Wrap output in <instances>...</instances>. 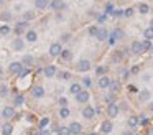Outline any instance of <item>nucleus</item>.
I'll list each match as a JSON object with an SVG mask.
<instances>
[{
  "label": "nucleus",
  "instance_id": "nucleus-48",
  "mask_svg": "<svg viewBox=\"0 0 153 135\" xmlns=\"http://www.w3.org/2000/svg\"><path fill=\"white\" fill-rule=\"evenodd\" d=\"M82 82H84V86H87V87H89V86L92 84V81H91V78H82Z\"/></svg>",
  "mask_w": 153,
  "mask_h": 135
},
{
  "label": "nucleus",
  "instance_id": "nucleus-9",
  "mask_svg": "<svg viewBox=\"0 0 153 135\" xmlns=\"http://www.w3.org/2000/svg\"><path fill=\"white\" fill-rule=\"evenodd\" d=\"M96 38L99 40V41H105V40L109 38V31H107L105 28H97V33H96Z\"/></svg>",
  "mask_w": 153,
  "mask_h": 135
},
{
  "label": "nucleus",
  "instance_id": "nucleus-37",
  "mask_svg": "<svg viewBox=\"0 0 153 135\" xmlns=\"http://www.w3.org/2000/svg\"><path fill=\"white\" fill-rule=\"evenodd\" d=\"M107 71H109V68H107V66H99V68L96 69V72H97L99 76H104Z\"/></svg>",
  "mask_w": 153,
  "mask_h": 135
},
{
  "label": "nucleus",
  "instance_id": "nucleus-6",
  "mask_svg": "<svg viewBox=\"0 0 153 135\" xmlns=\"http://www.w3.org/2000/svg\"><path fill=\"white\" fill-rule=\"evenodd\" d=\"M89 97H91V94L87 91H79L76 94V101L79 102V104H84V102H87L89 101Z\"/></svg>",
  "mask_w": 153,
  "mask_h": 135
},
{
  "label": "nucleus",
  "instance_id": "nucleus-50",
  "mask_svg": "<svg viewBox=\"0 0 153 135\" xmlns=\"http://www.w3.org/2000/svg\"><path fill=\"white\" fill-rule=\"evenodd\" d=\"M148 124V119H142V120H138V125H146Z\"/></svg>",
  "mask_w": 153,
  "mask_h": 135
},
{
  "label": "nucleus",
  "instance_id": "nucleus-46",
  "mask_svg": "<svg viewBox=\"0 0 153 135\" xmlns=\"http://www.w3.org/2000/svg\"><path fill=\"white\" fill-rule=\"evenodd\" d=\"M96 33H97V26H91V28H89V35L91 36H96Z\"/></svg>",
  "mask_w": 153,
  "mask_h": 135
},
{
  "label": "nucleus",
  "instance_id": "nucleus-40",
  "mask_svg": "<svg viewBox=\"0 0 153 135\" xmlns=\"http://www.w3.org/2000/svg\"><path fill=\"white\" fill-rule=\"evenodd\" d=\"M48 124H50V119H48V117H43V119L40 120V124H38V125H40V128H45Z\"/></svg>",
  "mask_w": 153,
  "mask_h": 135
},
{
  "label": "nucleus",
  "instance_id": "nucleus-18",
  "mask_svg": "<svg viewBox=\"0 0 153 135\" xmlns=\"http://www.w3.org/2000/svg\"><path fill=\"white\" fill-rule=\"evenodd\" d=\"M50 5V0H35V8L36 10H45Z\"/></svg>",
  "mask_w": 153,
  "mask_h": 135
},
{
  "label": "nucleus",
  "instance_id": "nucleus-59",
  "mask_svg": "<svg viewBox=\"0 0 153 135\" xmlns=\"http://www.w3.org/2000/svg\"><path fill=\"white\" fill-rule=\"evenodd\" d=\"M150 109H152V110H153V104H152V105H150Z\"/></svg>",
  "mask_w": 153,
  "mask_h": 135
},
{
  "label": "nucleus",
  "instance_id": "nucleus-29",
  "mask_svg": "<svg viewBox=\"0 0 153 135\" xmlns=\"http://www.w3.org/2000/svg\"><path fill=\"white\" fill-rule=\"evenodd\" d=\"M8 92H10V89H8V86L5 84H0V97H7Z\"/></svg>",
  "mask_w": 153,
  "mask_h": 135
},
{
  "label": "nucleus",
  "instance_id": "nucleus-12",
  "mask_svg": "<svg viewBox=\"0 0 153 135\" xmlns=\"http://www.w3.org/2000/svg\"><path fill=\"white\" fill-rule=\"evenodd\" d=\"M130 51H132L133 54H140V53H143V49H142V43H140L138 40H135V41L132 43V46H130Z\"/></svg>",
  "mask_w": 153,
  "mask_h": 135
},
{
  "label": "nucleus",
  "instance_id": "nucleus-23",
  "mask_svg": "<svg viewBox=\"0 0 153 135\" xmlns=\"http://www.w3.org/2000/svg\"><path fill=\"white\" fill-rule=\"evenodd\" d=\"M150 91H146V89H143V91H140V94H138V99H140V102H146L150 99Z\"/></svg>",
  "mask_w": 153,
  "mask_h": 135
},
{
  "label": "nucleus",
  "instance_id": "nucleus-53",
  "mask_svg": "<svg viewBox=\"0 0 153 135\" xmlns=\"http://www.w3.org/2000/svg\"><path fill=\"white\" fill-rule=\"evenodd\" d=\"M122 74L125 76V78H128V76H130V71H122Z\"/></svg>",
  "mask_w": 153,
  "mask_h": 135
},
{
  "label": "nucleus",
  "instance_id": "nucleus-20",
  "mask_svg": "<svg viewBox=\"0 0 153 135\" xmlns=\"http://www.w3.org/2000/svg\"><path fill=\"white\" fill-rule=\"evenodd\" d=\"M36 18V13L33 12V10H27V12H23V20L25 22H31V20Z\"/></svg>",
  "mask_w": 153,
  "mask_h": 135
},
{
  "label": "nucleus",
  "instance_id": "nucleus-33",
  "mask_svg": "<svg viewBox=\"0 0 153 135\" xmlns=\"http://www.w3.org/2000/svg\"><path fill=\"white\" fill-rule=\"evenodd\" d=\"M10 31H12V28L8 25H2V26H0V35L7 36V35H10Z\"/></svg>",
  "mask_w": 153,
  "mask_h": 135
},
{
  "label": "nucleus",
  "instance_id": "nucleus-7",
  "mask_svg": "<svg viewBox=\"0 0 153 135\" xmlns=\"http://www.w3.org/2000/svg\"><path fill=\"white\" fill-rule=\"evenodd\" d=\"M12 48H13L15 51H23L25 49V41L22 38H15L13 41H12Z\"/></svg>",
  "mask_w": 153,
  "mask_h": 135
},
{
  "label": "nucleus",
  "instance_id": "nucleus-57",
  "mask_svg": "<svg viewBox=\"0 0 153 135\" xmlns=\"http://www.w3.org/2000/svg\"><path fill=\"white\" fill-rule=\"evenodd\" d=\"M150 53H153V46H152V48H150Z\"/></svg>",
  "mask_w": 153,
  "mask_h": 135
},
{
  "label": "nucleus",
  "instance_id": "nucleus-22",
  "mask_svg": "<svg viewBox=\"0 0 153 135\" xmlns=\"http://www.w3.org/2000/svg\"><path fill=\"white\" fill-rule=\"evenodd\" d=\"M35 63V58L33 56H30V54H25L23 58H22V64L23 66H31Z\"/></svg>",
  "mask_w": 153,
  "mask_h": 135
},
{
  "label": "nucleus",
  "instance_id": "nucleus-19",
  "mask_svg": "<svg viewBox=\"0 0 153 135\" xmlns=\"http://www.w3.org/2000/svg\"><path fill=\"white\" fill-rule=\"evenodd\" d=\"M114 128V125H112V122L110 120H105V122H102V125H100V130L104 132V134H109L110 130Z\"/></svg>",
  "mask_w": 153,
  "mask_h": 135
},
{
  "label": "nucleus",
  "instance_id": "nucleus-14",
  "mask_svg": "<svg viewBox=\"0 0 153 135\" xmlns=\"http://www.w3.org/2000/svg\"><path fill=\"white\" fill-rule=\"evenodd\" d=\"M2 117L4 119H13L15 117V109L13 107H4V110H2Z\"/></svg>",
  "mask_w": 153,
  "mask_h": 135
},
{
  "label": "nucleus",
  "instance_id": "nucleus-2",
  "mask_svg": "<svg viewBox=\"0 0 153 135\" xmlns=\"http://www.w3.org/2000/svg\"><path fill=\"white\" fill-rule=\"evenodd\" d=\"M23 68H25V66L22 64V61H13V63H10V64H8V72H10V74H17L18 76Z\"/></svg>",
  "mask_w": 153,
  "mask_h": 135
},
{
  "label": "nucleus",
  "instance_id": "nucleus-39",
  "mask_svg": "<svg viewBox=\"0 0 153 135\" xmlns=\"http://www.w3.org/2000/svg\"><path fill=\"white\" fill-rule=\"evenodd\" d=\"M58 76H59L61 79H64V81H66V79L71 78V72H68V71H59V72H58Z\"/></svg>",
  "mask_w": 153,
  "mask_h": 135
},
{
  "label": "nucleus",
  "instance_id": "nucleus-11",
  "mask_svg": "<svg viewBox=\"0 0 153 135\" xmlns=\"http://www.w3.org/2000/svg\"><path fill=\"white\" fill-rule=\"evenodd\" d=\"M43 72H45L46 78H53V76L58 72V69H56V66H54V64H48L46 68L43 69Z\"/></svg>",
  "mask_w": 153,
  "mask_h": 135
},
{
  "label": "nucleus",
  "instance_id": "nucleus-52",
  "mask_svg": "<svg viewBox=\"0 0 153 135\" xmlns=\"http://www.w3.org/2000/svg\"><path fill=\"white\" fill-rule=\"evenodd\" d=\"M138 71H140V68H138V66H133V68H132V72H133V74H137Z\"/></svg>",
  "mask_w": 153,
  "mask_h": 135
},
{
  "label": "nucleus",
  "instance_id": "nucleus-51",
  "mask_svg": "<svg viewBox=\"0 0 153 135\" xmlns=\"http://www.w3.org/2000/svg\"><path fill=\"white\" fill-rule=\"evenodd\" d=\"M40 135H50V132L45 130V128H40Z\"/></svg>",
  "mask_w": 153,
  "mask_h": 135
},
{
  "label": "nucleus",
  "instance_id": "nucleus-31",
  "mask_svg": "<svg viewBox=\"0 0 153 135\" xmlns=\"http://www.w3.org/2000/svg\"><path fill=\"white\" fill-rule=\"evenodd\" d=\"M109 87H110V91H120V82L119 81H110L109 82Z\"/></svg>",
  "mask_w": 153,
  "mask_h": 135
},
{
  "label": "nucleus",
  "instance_id": "nucleus-5",
  "mask_svg": "<svg viewBox=\"0 0 153 135\" xmlns=\"http://www.w3.org/2000/svg\"><path fill=\"white\" fill-rule=\"evenodd\" d=\"M61 49H63L61 43H53V45L50 46V56H53V58L59 56V54H61Z\"/></svg>",
  "mask_w": 153,
  "mask_h": 135
},
{
  "label": "nucleus",
  "instance_id": "nucleus-55",
  "mask_svg": "<svg viewBox=\"0 0 153 135\" xmlns=\"http://www.w3.org/2000/svg\"><path fill=\"white\" fill-rule=\"evenodd\" d=\"M148 135H153V128H150V130H148Z\"/></svg>",
  "mask_w": 153,
  "mask_h": 135
},
{
  "label": "nucleus",
  "instance_id": "nucleus-42",
  "mask_svg": "<svg viewBox=\"0 0 153 135\" xmlns=\"http://www.w3.org/2000/svg\"><path fill=\"white\" fill-rule=\"evenodd\" d=\"M71 40V33H63L61 35V43H68Z\"/></svg>",
  "mask_w": 153,
  "mask_h": 135
},
{
  "label": "nucleus",
  "instance_id": "nucleus-61",
  "mask_svg": "<svg viewBox=\"0 0 153 135\" xmlns=\"http://www.w3.org/2000/svg\"><path fill=\"white\" fill-rule=\"evenodd\" d=\"M2 2H4V0H0V3H2Z\"/></svg>",
  "mask_w": 153,
  "mask_h": 135
},
{
  "label": "nucleus",
  "instance_id": "nucleus-44",
  "mask_svg": "<svg viewBox=\"0 0 153 135\" xmlns=\"http://www.w3.org/2000/svg\"><path fill=\"white\" fill-rule=\"evenodd\" d=\"M133 13H135V10H133V8H127V10H123V16H132Z\"/></svg>",
  "mask_w": 153,
  "mask_h": 135
},
{
  "label": "nucleus",
  "instance_id": "nucleus-27",
  "mask_svg": "<svg viewBox=\"0 0 153 135\" xmlns=\"http://www.w3.org/2000/svg\"><path fill=\"white\" fill-rule=\"evenodd\" d=\"M13 104L17 105V107L23 105V104H25V97H23L22 94H17V95H15V99H13Z\"/></svg>",
  "mask_w": 153,
  "mask_h": 135
},
{
  "label": "nucleus",
  "instance_id": "nucleus-36",
  "mask_svg": "<svg viewBox=\"0 0 153 135\" xmlns=\"http://www.w3.org/2000/svg\"><path fill=\"white\" fill-rule=\"evenodd\" d=\"M79 91H81V86H79V84H71V87H69V92H71V94L76 95Z\"/></svg>",
  "mask_w": 153,
  "mask_h": 135
},
{
  "label": "nucleus",
  "instance_id": "nucleus-47",
  "mask_svg": "<svg viewBox=\"0 0 153 135\" xmlns=\"http://www.w3.org/2000/svg\"><path fill=\"white\" fill-rule=\"evenodd\" d=\"M59 105H61V107H66V105H68V99L66 97H61L59 99Z\"/></svg>",
  "mask_w": 153,
  "mask_h": 135
},
{
  "label": "nucleus",
  "instance_id": "nucleus-21",
  "mask_svg": "<svg viewBox=\"0 0 153 135\" xmlns=\"http://www.w3.org/2000/svg\"><path fill=\"white\" fill-rule=\"evenodd\" d=\"M59 56L64 59V61H71V59H73V51H71V49H61Z\"/></svg>",
  "mask_w": 153,
  "mask_h": 135
},
{
  "label": "nucleus",
  "instance_id": "nucleus-15",
  "mask_svg": "<svg viewBox=\"0 0 153 135\" xmlns=\"http://www.w3.org/2000/svg\"><path fill=\"white\" fill-rule=\"evenodd\" d=\"M81 130H82V125H81L79 122H73V124L69 125V132L74 134V135H79Z\"/></svg>",
  "mask_w": 153,
  "mask_h": 135
},
{
  "label": "nucleus",
  "instance_id": "nucleus-60",
  "mask_svg": "<svg viewBox=\"0 0 153 135\" xmlns=\"http://www.w3.org/2000/svg\"><path fill=\"white\" fill-rule=\"evenodd\" d=\"M87 135H96V134H87Z\"/></svg>",
  "mask_w": 153,
  "mask_h": 135
},
{
  "label": "nucleus",
  "instance_id": "nucleus-24",
  "mask_svg": "<svg viewBox=\"0 0 153 135\" xmlns=\"http://www.w3.org/2000/svg\"><path fill=\"white\" fill-rule=\"evenodd\" d=\"M138 120H140V119L137 117V115H132V117H128V120H127V124H128V127L135 128V127H138Z\"/></svg>",
  "mask_w": 153,
  "mask_h": 135
},
{
  "label": "nucleus",
  "instance_id": "nucleus-26",
  "mask_svg": "<svg viewBox=\"0 0 153 135\" xmlns=\"http://www.w3.org/2000/svg\"><path fill=\"white\" fill-rule=\"evenodd\" d=\"M12 132H13V125L12 124H4L2 125V134L4 135H12Z\"/></svg>",
  "mask_w": 153,
  "mask_h": 135
},
{
  "label": "nucleus",
  "instance_id": "nucleus-56",
  "mask_svg": "<svg viewBox=\"0 0 153 135\" xmlns=\"http://www.w3.org/2000/svg\"><path fill=\"white\" fill-rule=\"evenodd\" d=\"M150 26H152V28H153V18L150 20Z\"/></svg>",
  "mask_w": 153,
  "mask_h": 135
},
{
  "label": "nucleus",
  "instance_id": "nucleus-25",
  "mask_svg": "<svg viewBox=\"0 0 153 135\" xmlns=\"http://www.w3.org/2000/svg\"><path fill=\"white\" fill-rule=\"evenodd\" d=\"M109 82H110L109 78H105V76H100V78H99V87L107 89V87H109Z\"/></svg>",
  "mask_w": 153,
  "mask_h": 135
},
{
  "label": "nucleus",
  "instance_id": "nucleus-13",
  "mask_svg": "<svg viewBox=\"0 0 153 135\" xmlns=\"http://www.w3.org/2000/svg\"><path fill=\"white\" fill-rule=\"evenodd\" d=\"M31 95H33V97H36V99H41L45 95V89L41 87V86H35V87L31 89Z\"/></svg>",
  "mask_w": 153,
  "mask_h": 135
},
{
  "label": "nucleus",
  "instance_id": "nucleus-62",
  "mask_svg": "<svg viewBox=\"0 0 153 135\" xmlns=\"http://www.w3.org/2000/svg\"><path fill=\"white\" fill-rule=\"evenodd\" d=\"M0 127H2V124H0Z\"/></svg>",
  "mask_w": 153,
  "mask_h": 135
},
{
  "label": "nucleus",
  "instance_id": "nucleus-1",
  "mask_svg": "<svg viewBox=\"0 0 153 135\" xmlns=\"http://www.w3.org/2000/svg\"><path fill=\"white\" fill-rule=\"evenodd\" d=\"M50 7L53 12H61V10H66V3L64 0H50Z\"/></svg>",
  "mask_w": 153,
  "mask_h": 135
},
{
  "label": "nucleus",
  "instance_id": "nucleus-38",
  "mask_svg": "<svg viewBox=\"0 0 153 135\" xmlns=\"http://www.w3.org/2000/svg\"><path fill=\"white\" fill-rule=\"evenodd\" d=\"M58 135H71L69 127H61V128H58Z\"/></svg>",
  "mask_w": 153,
  "mask_h": 135
},
{
  "label": "nucleus",
  "instance_id": "nucleus-43",
  "mask_svg": "<svg viewBox=\"0 0 153 135\" xmlns=\"http://www.w3.org/2000/svg\"><path fill=\"white\" fill-rule=\"evenodd\" d=\"M120 59H122V51H117L115 54L112 56V61H114V63H119Z\"/></svg>",
  "mask_w": 153,
  "mask_h": 135
},
{
  "label": "nucleus",
  "instance_id": "nucleus-49",
  "mask_svg": "<svg viewBox=\"0 0 153 135\" xmlns=\"http://www.w3.org/2000/svg\"><path fill=\"white\" fill-rule=\"evenodd\" d=\"M114 15L115 16H123V10H117V12H114Z\"/></svg>",
  "mask_w": 153,
  "mask_h": 135
},
{
  "label": "nucleus",
  "instance_id": "nucleus-3",
  "mask_svg": "<svg viewBox=\"0 0 153 135\" xmlns=\"http://www.w3.org/2000/svg\"><path fill=\"white\" fill-rule=\"evenodd\" d=\"M76 69H77V71H81V72L89 71V69H91V61H89V59H81V61L76 64Z\"/></svg>",
  "mask_w": 153,
  "mask_h": 135
},
{
  "label": "nucleus",
  "instance_id": "nucleus-4",
  "mask_svg": "<svg viewBox=\"0 0 153 135\" xmlns=\"http://www.w3.org/2000/svg\"><path fill=\"white\" fill-rule=\"evenodd\" d=\"M27 30H28V22H25V20H23V22H18L17 23V26H15L13 31H15V35H17V36H20L22 33L27 31Z\"/></svg>",
  "mask_w": 153,
  "mask_h": 135
},
{
  "label": "nucleus",
  "instance_id": "nucleus-8",
  "mask_svg": "<svg viewBox=\"0 0 153 135\" xmlns=\"http://www.w3.org/2000/svg\"><path fill=\"white\" fill-rule=\"evenodd\" d=\"M109 36H112L114 40H122L123 36H125V31H123L122 28H114L112 31L109 33Z\"/></svg>",
  "mask_w": 153,
  "mask_h": 135
},
{
  "label": "nucleus",
  "instance_id": "nucleus-54",
  "mask_svg": "<svg viewBox=\"0 0 153 135\" xmlns=\"http://www.w3.org/2000/svg\"><path fill=\"white\" fill-rule=\"evenodd\" d=\"M122 135H132V132H123Z\"/></svg>",
  "mask_w": 153,
  "mask_h": 135
},
{
  "label": "nucleus",
  "instance_id": "nucleus-10",
  "mask_svg": "<svg viewBox=\"0 0 153 135\" xmlns=\"http://www.w3.org/2000/svg\"><path fill=\"white\" fill-rule=\"evenodd\" d=\"M25 38H27V41L35 43L38 40V33L35 31V30H27V31H25Z\"/></svg>",
  "mask_w": 153,
  "mask_h": 135
},
{
  "label": "nucleus",
  "instance_id": "nucleus-45",
  "mask_svg": "<svg viewBox=\"0 0 153 135\" xmlns=\"http://www.w3.org/2000/svg\"><path fill=\"white\" fill-rule=\"evenodd\" d=\"M105 20H107V15H105V13H102V15H97V22H99V23H104Z\"/></svg>",
  "mask_w": 153,
  "mask_h": 135
},
{
  "label": "nucleus",
  "instance_id": "nucleus-30",
  "mask_svg": "<svg viewBox=\"0 0 153 135\" xmlns=\"http://www.w3.org/2000/svg\"><path fill=\"white\" fill-rule=\"evenodd\" d=\"M143 36H145V40H150V41H152L153 40V28L152 26H148V28L143 31Z\"/></svg>",
  "mask_w": 153,
  "mask_h": 135
},
{
  "label": "nucleus",
  "instance_id": "nucleus-35",
  "mask_svg": "<svg viewBox=\"0 0 153 135\" xmlns=\"http://www.w3.org/2000/svg\"><path fill=\"white\" fill-rule=\"evenodd\" d=\"M0 20H4V22H10V20H12V13L10 12H2V13H0Z\"/></svg>",
  "mask_w": 153,
  "mask_h": 135
},
{
  "label": "nucleus",
  "instance_id": "nucleus-17",
  "mask_svg": "<svg viewBox=\"0 0 153 135\" xmlns=\"http://www.w3.org/2000/svg\"><path fill=\"white\" fill-rule=\"evenodd\" d=\"M82 115H84L86 119H94V115H96V110H94L91 105H87V107L82 109Z\"/></svg>",
  "mask_w": 153,
  "mask_h": 135
},
{
  "label": "nucleus",
  "instance_id": "nucleus-58",
  "mask_svg": "<svg viewBox=\"0 0 153 135\" xmlns=\"http://www.w3.org/2000/svg\"><path fill=\"white\" fill-rule=\"evenodd\" d=\"M2 72H4V69H2V68H0V74H2Z\"/></svg>",
  "mask_w": 153,
  "mask_h": 135
},
{
  "label": "nucleus",
  "instance_id": "nucleus-34",
  "mask_svg": "<svg viewBox=\"0 0 153 135\" xmlns=\"http://www.w3.org/2000/svg\"><path fill=\"white\" fill-rule=\"evenodd\" d=\"M140 43H142L143 51H150V48H152V41H150V40H143V41H140Z\"/></svg>",
  "mask_w": 153,
  "mask_h": 135
},
{
  "label": "nucleus",
  "instance_id": "nucleus-32",
  "mask_svg": "<svg viewBox=\"0 0 153 135\" xmlns=\"http://www.w3.org/2000/svg\"><path fill=\"white\" fill-rule=\"evenodd\" d=\"M69 114H71V112H69V109H68V107H61L59 109V117L61 119H68V117H69Z\"/></svg>",
  "mask_w": 153,
  "mask_h": 135
},
{
  "label": "nucleus",
  "instance_id": "nucleus-28",
  "mask_svg": "<svg viewBox=\"0 0 153 135\" xmlns=\"http://www.w3.org/2000/svg\"><path fill=\"white\" fill-rule=\"evenodd\" d=\"M138 12L142 13V15H146V13L150 12V7H148V3H140V5H138Z\"/></svg>",
  "mask_w": 153,
  "mask_h": 135
},
{
  "label": "nucleus",
  "instance_id": "nucleus-41",
  "mask_svg": "<svg viewBox=\"0 0 153 135\" xmlns=\"http://www.w3.org/2000/svg\"><path fill=\"white\" fill-rule=\"evenodd\" d=\"M105 15H114V5H112V3H107V7H105Z\"/></svg>",
  "mask_w": 153,
  "mask_h": 135
},
{
  "label": "nucleus",
  "instance_id": "nucleus-16",
  "mask_svg": "<svg viewBox=\"0 0 153 135\" xmlns=\"http://www.w3.org/2000/svg\"><path fill=\"white\" fill-rule=\"evenodd\" d=\"M107 114H109V117H117V114H119V107H117V104L110 102L109 109H107Z\"/></svg>",
  "mask_w": 153,
  "mask_h": 135
}]
</instances>
